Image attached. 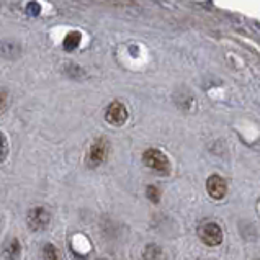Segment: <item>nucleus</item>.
<instances>
[{
	"label": "nucleus",
	"instance_id": "1",
	"mask_svg": "<svg viewBox=\"0 0 260 260\" xmlns=\"http://www.w3.org/2000/svg\"><path fill=\"white\" fill-rule=\"evenodd\" d=\"M143 162L146 167H149L159 174H170V162L167 155L159 149H147L143 154Z\"/></svg>",
	"mask_w": 260,
	"mask_h": 260
},
{
	"label": "nucleus",
	"instance_id": "2",
	"mask_svg": "<svg viewBox=\"0 0 260 260\" xmlns=\"http://www.w3.org/2000/svg\"><path fill=\"white\" fill-rule=\"evenodd\" d=\"M51 222V213L44 206H35L28 211L26 214V224L29 228V231L40 233L44 231Z\"/></svg>",
	"mask_w": 260,
	"mask_h": 260
},
{
	"label": "nucleus",
	"instance_id": "3",
	"mask_svg": "<svg viewBox=\"0 0 260 260\" xmlns=\"http://www.w3.org/2000/svg\"><path fill=\"white\" fill-rule=\"evenodd\" d=\"M198 237L203 244H206V246L216 247L222 242V229L218 222L208 221L198 228Z\"/></svg>",
	"mask_w": 260,
	"mask_h": 260
},
{
	"label": "nucleus",
	"instance_id": "4",
	"mask_svg": "<svg viewBox=\"0 0 260 260\" xmlns=\"http://www.w3.org/2000/svg\"><path fill=\"white\" fill-rule=\"evenodd\" d=\"M108 151H110L108 139L107 138H96L90 146V151H88V157H87L88 166H90L92 169L102 166L108 157Z\"/></svg>",
	"mask_w": 260,
	"mask_h": 260
},
{
	"label": "nucleus",
	"instance_id": "5",
	"mask_svg": "<svg viewBox=\"0 0 260 260\" xmlns=\"http://www.w3.org/2000/svg\"><path fill=\"white\" fill-rule=\"evenodd\" d=\"M105 120L111 126H123L128 121V110H126L121 102H111L105 108Z\"/></svg>",
	"mask_w": 260,
	"mask_h": 260
},
{
	"label": "nucleus",
	"instance_id": "6",
	"mask_svg": "<svg viewBox=\"0 0 260 260\" xmlns=\"http://www.w3.org/2000/svg\"><path fill=\"white\" fill-rule=\"evenodd\" d=\"M206 191L213 200H222L228 193L226 180L219 175H211L206 180Z\"/></svg>",
	"mask_w": 260,
	"mask_h": 260
},
{
	"label": "nucleus",
	"instance_id": "7",
	"mask_svg": "<svg viewBox=\"0 0 260 260\" xmlns=\"http://www.w3.org/2000/svg\"><path fill=\"white\" fill-rule=\"evenodd\" d=\"M4 258L5 260H20L21 257V244L17 237H12L4 246Z\"/></svg>",
	"mask_w": 260,
	"mask_h": 260
},
{
	"label": "nucleus",
	"instance_id": "8",
	"mask_svg": "<svg viewBox=\"0 0 260 260\" xmlns=\"http://www.w3.org/2000/svg\"><path fill=\"white\" fill-rule=\"evenodd\" d=\"M143 260H166L164 250L157 244H147L143 252Z\"/></svg>",
	"mask_w": 260,
	"mask_h": 260
},
{
	"label": "nucleus",
	"instance_id": "9",
	"mask_svg": "<svg viewBox=\"0 0 260 260\" xmlns=\"http://www.w3.org/2000/svg\"><path fill=\"white\" fill-rule=\"evenodd\" d=\"M43 260H62V257L54 244L48 242L43 246Z\"/></svg>",
	"mask_w": 260,
	"mask_h": 260
},
{
	"label": "nucleus",
	"instance_id": "10",
	"mask_svg": "<svg viewBox=\"0 0 260 260\" xmlns=\"http://www.w3.org/2000/svg\"><path fill=\"white\" fill-rule=\"evenodd\" d=\"M79 43H80V33H69L68 36L64 38L62 41V46L66 51H74L77 46H79Z\"/></svg>",
	"mask_w": 260,
	"mask_h": 260
},
{
	"label": "nucleus",
	"instance_id": "11",
	"mask_svg": "<svg viewBox=\"0 0 260 260\" xmlns=\"http://www.w3.org/2000/svg\"><path fill=\"white\" fill-rule=\"evenodd\" d=\"M146 197L149 198V202L159 203L160 202V190L155 185H147L146 187Z\"/></svg>",
	"mask_w": 260,
	"mask_h": 260
},
{
	"label": "nucleus",
	"instance_id": "12",
	"mask_svg": "<svg viewBox=\"0 0 260 260\" xmlns=\"http://www.w3.org/2000/svg\"><path fill=\"white\" fill-rule=\"evenodd\" d=\"M9 157V139L0 131V162H4Z\"/></svg>",
	"mask_w": 260,
	"mask_h": 260
},
{
	"label": "nucleus",
	"instance_id": "13",
	"mask_svg": "<svg viewBox=\"0 0 260 260\" xmlns=\"http://www.w3.org/2000/svg\"><path fill=\"white\" fill-rule=\"evenodd\" d=\"M69 68H71V69L68 71V74H69L71 77H82V76H84V72H82V69L79 68V66H72V64H71Z\"/></svg>",
	"mask_w": 260,
	"mask_h": 260
},
{
	"label": "nucleus",
	"instance_id": "14",
	"mask_svg": "<svg viewBox=\"0 0 260 260\" xmlns=\"http://www.w3.org/2000/svg\"><path fill=\"white\" fill-rule=\"evenodd\" d=\"M7 105V93L4 90H0V110H4Z\"/></svg>",
	"mask_w": 260,
	"mask_h": 260
},
{
	"label": "nucleus",
	"instance_id": "15",
	"mask_svg": "<svg viewBox=\"0 0 260 260\" xmlns=\"http://www.w3.org/2000/svg\"><path fill=\"white\" fill-rule=\"evenodd\" d=\"M258 260H260V258H258Z\"/></svg>",
	"mask_w": 260,
	"mask_h": 260
}]
</instances>
